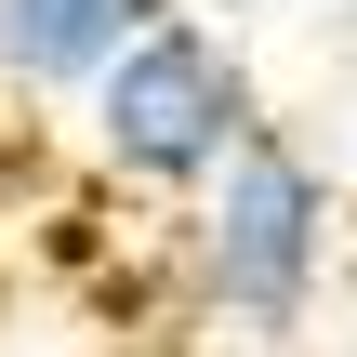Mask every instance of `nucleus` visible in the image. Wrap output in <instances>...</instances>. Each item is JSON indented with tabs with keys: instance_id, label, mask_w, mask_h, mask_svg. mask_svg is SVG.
<instances>
[{
	"instance_id": "obj_1",
	"label": "nucleus",
	"mask_w": 357,
	"mask_h": 357,
	"mask_svg": "<svg viewBox=\"0 0 357 357\" xmlns=\"http://www.w3.org/2000/svg\"><path fill=\"white\" fill-rule=\"evenodd\" d=\"M331 252H344V185L318 146H291L278 119H252L185 199H172V278L212 331L238 344H291L331 291Z\"/></svg>"
},
{
	"instance_id": "obj_2",
	"label": "nucleus",
	"mask_w": 357,
	"mask_h": 357,
	"mask_svg": "<svg viewBox=\"0 0 357 357\" xmlns=\"http://www.w3.org/2000/svg\"><path fill=\"white\" fill-rule=\"evenodd\" d=\"M252 119H265L252 53L185 0V13H159V26L79 93V159H93L106 185H132V199H185Z\"/></svg>"
},
{
	"instance_id": "obj_3",
	"label": "nucleus",
	"mask_w": 357,
	"mask_h": 357,
	"mask_svg": "<svg viewBox=\"0 0 357 357\" xmlns=\"http://www.w3.org/2000/svg\"><path fill=\"white\" fill-rule=\"evenodd\" d=\"M159 13H185V0H0V93H26V106H79Z\"/></svg>"
},
{
	"instance_id": "obj_4",
	"label": "nucleus",
	"mask_w": 357,
	"mask_h": 357,
	"mask_svg": "<svg viewBox=\"0 0 357 357\" xmlns=\"http://www.w3.org/2000/svg\"><path fill=\"white\" fill-rule=\"evenodd\" d=\"M199 13H265V0H199Z\"/></svg>"
},
{
	"instance_id": "obj_5",
	"label": "nucleus",
	"mask_w": 357,
	"mask_h": 357,
	"mask_svg": "<svg viewBox=\"0 0 357 357\" xmlns=\"http://www.w3.org/2000/svg\"><path fill=\"white\" fill-rule=\"evenodd\" d=\"M344 13H357V0H344Z\"/></svg>"
}]
</instances>
